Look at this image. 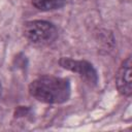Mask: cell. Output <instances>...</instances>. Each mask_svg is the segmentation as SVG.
<instances>
[{
	"instance_id": "cell-1",
	"label": "cell",
	"mask_w": 132,
	"mask_h": 132,
	"mask_svg": "<svg viewBox=\"0 0 132 132\" xmlns=\"http://www.w3.org/2000/svg\"><path fill=\"white\" fill-rule=\"evenodd\" d=\"M29 93L40 102L61 104L70 98V81L64 77L41 75L30 82Z\"/></svg>"
},
{
	"instance_id": "cell-2",
	"label": "cell",
	"mask_w": 132,
	"mask_h": 132,
	"mask_svg": "<svg viewBox=\"0 0 132 132\" xmlns=\"http://www.w3.org/2000/svg\"><path fill=\"white\" fill-rule=\"evenodd\" d=\"M24 36L34 44H50L58 37L57 27L47 21L34 20L24 24Z\"/></svg>"
},
{
	"instance_id": "cell-3",
	"label": "cell",
	"mask_w": 132,
	"mask_h": 132,
	"mask_svg": "<svg viewBox=\"0 0 132 132\" xmlns=\"http://www.w3.org/2000/svg\"><path fill=\"white\" fill-rule=\"evenodd\" d=\"M59 64L63 68L77 73L80 77H82L91 85H96L98 81V75L96 69L90 62L86 60H73L71 58L64 57L60 59Z\"/></svg>"
},
{
	"instance_id": "cell-4",
	"label": "cell",
	"mask_w": 132,
	"mask_h": 132,
	"mask_svg": "<svg viewBox=\"0 0 132 132\" xmlns=\"http://www.w3.org/2000/svg\"><path fill=\"white\" fill-rule=\"evenodd\" d=\"M116 86L121 95L130 96L132 93L131 87V57L128 56L121 64L117 75H116Z\"/></svg>"
},
{
	"instance_id": "cell-5",
	"label": "cell",
	"mask_w": 132,
	"mask_h": 132,
	"mask_svg": "<svg viewBox=\"0 0 132 132\" xmlns=\"http://www.w3.org/2000/svg\"><path fill=\"white\" fill-rule=\"evenodd\" d=\"M33 6L41 11H51L63 7L66 0H31Z\"/></svg>"
},
{
	"instance_id": "cell-6",
	"label": "cell",
	"mask_w": 132,
	"mask_h": 132,
	"mask_svg": "<svg viewBox=\"0 0 132 132\" xmlns=\"http://www.w3.org/2000/svg\"><path fill=\"white\" fill-rule=\"evenodd\" d=\"M1 94H2V86H1V82H0V97H1Z\"/></svg>"
}]
</instances>
